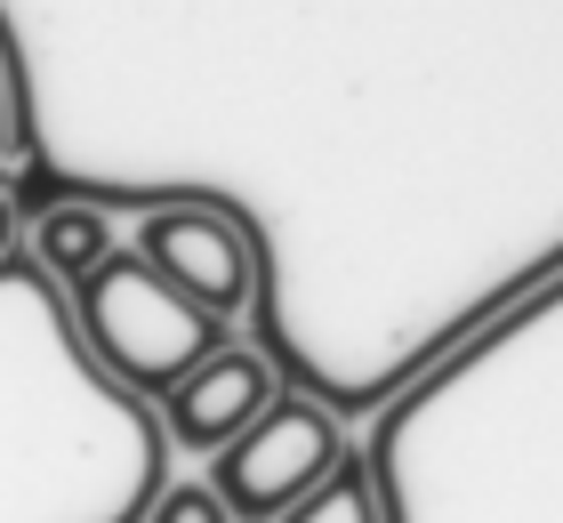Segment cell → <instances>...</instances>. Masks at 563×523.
<instances>
[{
	"label": "cell",
	"instance_id": "cell-1",
	"mask_svg": "<svg viewBox=\"0 0 563 523\" xmlns=\"http://www.w3.org/2000/svg\"><path fill=\"white\" fill-rule=\"evenodd\" d=\"M169 435L113 386L33 258L0 266V523H145Z\"/></svg>",
	"mask_w": 563,
	"mask_h": 523
},
{
	"label": "cell",
	"instance_id": "cell-2",
	"mask_svg": "<svg viewBox=\"0 0 563 523\" xmlns=\"http://www.w3.org/2000/svg\"><path fill=\"white\" fill-rule=\"evenodd\" d=\"M73 330H81L89 362L130 395H169L177 379H194L201 362L225 347V323H210L194 298H177L137 250H113L97 274L73 282Z\"/></svg>",
	"mask_w": 563,
	"mask_h": 523
},
{
	"label": "cell",
	"instance_id": "cell-3",
	"mask_svg": "<svg viewBox=\"0 0 563 523\" xmlns=\"http://www.w3.org/2000/svg\"><path fill=\"white\" fill-rule=\"evenodd\" d=\"M339 459H346L339 411L314 403V395H274V403L218 451V467H210L201 483L225 500V515H234V523H282Z\"/></svg>",
	"mask_w": 563,
	"mask_h": 523
},
{
	"label": "cell",
	"instance_id": "cell-4",
	"mask_svg": "<svg viewBox=\"0 0 563 523\" xmlns=\"http://www.w3.org/2000/svg\"><path fill=\"white\" fill-rule=\"evenodd\" d=\"M137 258L177 298H194L210 323H234L258 298V242L218 201H153L137 218Z\"/></svg>",
	"mask_w": 563,
	"mask_h": 523
},
{
	"label": "cell",
	"instance_id": "cell-5",
	"mask_svg": "<svg viewBox=\"0 0 563 523\" xmlns=\"http://www.w3.org/2000/svg\"><path fill=\"white\" fill-rule=\"evenodd\" d=\"M274 395H282V386H274V362H266L258 347H234V338H225V347L201 362L194 379H177L169 395H162V435L177 443V451H210V459H218Z\"/></svg>",
	"mask_w": 563,
	"mask_h": 523
},
{
	"label": "cell",
	"instance_id": "cell-6",
	"mask_svg": "<svg viewBox=\"0 0 563 523\" xmlns=\"http://www.w3.org/2000/svg\"><path fill=\"white\" fill-rule=\"evenodd\" d=\"M113 258V218H106V201H48L41 218H33V266L48 282H81L97 274Z\"/></svg>",
	"mask_w": 563,
	"mask_h": 523
},
{
	"label": "cell",
	"instance_id": "cell-7",
	"mask_svg": "<svg viewBox=\"0 0 563 523\" xmlns=\"http://www.w3.org/2000/svg\"><path fill=\"white\" fill-rule=\"evenodd\" d=\"M282 523H387V491H378V476H371V459H339L330 476L306 491V500L282 515Z\"/></svg>",
	"mask_w": 563,
	"mask_h": 523
},
{
	"label": "cell",
	"instance_id": "cell-8",
	"mask_svg": "<svg viewBox=\"0 0 563 523\" xmlns=\"http://www.w3.org/2000/svg\"><path fill=\"white\" fill-rule=\"evenodd\" d=\"M145 523H234V515H225V500H218V491L201 483V476H177V483L153 491Z\"/></svg>",
	"mask_w": 563,
	"mask_h": 523
},
{
	"label": "cell",
	"instance_id": "cell-9",
	"mask_svg": "<svg viewBox=\"0 0 563 523\" xmlns=\"http://www.w3.org/2000/svg\"><path fill=\"white\" fill-rule=\"evenodd\" d=\"M9 138H16V89H9V57H0V162H9Z\"/></svg>",
	"mask_w": 563,
	"mask_h": 523
},
{
	"label": "cell",
	"instance_id": "cell-10",
	"mask_svg": "<svg viewBox=\"0 0 563 523\" xmlns=\"http://www.w3.org/2000/svg\"><path fill=\"white\" fill-rule=\"evenodd\" d=\"M9 258H16V194L0 186V266H9Z\"/></svg>",
	"mask_w": 563,
	"mask_h": 523
}]
</instances>
